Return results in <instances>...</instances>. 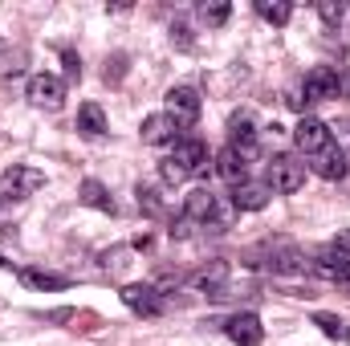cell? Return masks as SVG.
Segmentation results:
<instances>
[{"mask_svg": "<svg viewBox=\"0 0 350 346\" xmlns=\"http://www.w3.org/2000/svg\"><path fill=\"white\" fill-rule=\"evenodd\" d=\"M265 204H269V187H261V183H237L232 208H241V212H261Z\"/></svg>", "mask_w": 350, "mask_h": 346, "instance_id": "18", "label": "cell"}, {"mask_svg": "<svg viewBox=\"0 0 350 346\" xmlns=\"http://www.w3.org/2000/svg\"><path fill=\"white\" fill-rule=\"evenodd\" d=\"M265 183H269V191L289 196V191H297L306 183V163L293 159V155H273L269 168H265Z\"/></svg>", "mask_w": 350, "mask_h": 346, "instance_id": "1", "label": "cell"}, {"mask_svg": "<svg viewBox=\"0 0 350 346\" xmlns=\"http://www.w3.org/2000/svg\"><path fill=\"white\" fill-rule=\"evenodd\" d=\"M62 66H66V78H70V82H78V78H82V57H78L74 49H66V53H62Z\"/></svg>", "mask_w": 350, "mask_h": 346, "instance_id": "28", "label": "cell"}, {"mask_svg": "<svg viewBox=\"0 0 350 346\" xmlns=\"http://www.w3.org/2000/svg\"><path fill=\"white\" fill-rule=\"evenodd\" d=\"M66 98V82L57 74H33L29 78V102L41 106V110H57Z\"/></svg>", "mask_w": 350, "mask_h": 346, "instance_id": "4", "label": "cell"}, {"mask_svg": "<svg viewBox=\"0 0 350 346\" xmlns=\"http://www.w3.org/2000/svg\"><path fill=\"white\" fill-rule=\"evenodd\" d=\"M310 168H314V175H322V179H330V183H334V179H342V175H347V155H342V147H334V143H330L326 151H318V155H314V163H310Z\"/></svg>", "mask_w": 350, "mask_h": 346, "instance_id": "16", "label": "cell"}, {"mask_svg": "<svg viewBox=\"0 0 350 346\" xmlns=\"http://www.w3.org/2000/svg\"><path fill=\"white\" fill-rule=\"evenodd\" d=\"M342 90V78L334 66H314L306 74V102H326V98H338Z\"/></svg>", "mask_w": 350, "mask_h": 346, "instance_id": "6", "label": "cell"}, {"mask_svg": "<svg viewBox=\"0 0 350 346\" xmlns=\"http://www.w3.org/2000/svg\"><path fill=\"white\" fill-rule=\"evenodd\" d=\"M265 253H269L265 269H273V273H306V269H310V265H306V257H301L293 245H285V241L265 245Z\"/></svg>", "mask_w": 350, "mask_h": 346, "instance_id": "10", "label": "cell"}, {"mask_svg": "<svg viewBox=\"0 0 350 346\" xmlns=\"http://www.w3.org/2000/svg\"><path fill=\"white\" fill-rule=\"evenodd\" d=\"M102 78H106V82H122V78H126V53H114V57H106V70H102Z\"/></svg>", "mask_w": 350, "mask_h": 346, "instance_id": "26", "label": "cell"}, {"mask_svg": "<svg viewBox=\"0 0 350 346\" xmlns=\"http://www.w3.org/2000/svg\"><path fill=\"white\" fill-rule=\"evenodd\" d=\"M228 139H232V151H237L245 163L257 155V127H253V114H249V110H241V114L228 118Z\"/></svg>", "mask_w": 350, "mask_h": 346, "instance_id": "5", "label": "cell"}, {"mask_svg": "<svg viewBox=\"0 0 350 346\" xmlns=\"http://www.w3.org/2000/svg\"><path fill=\"white\" fill-rule=\"evenodd\" d=\"M245 172H249V163H245L232 147H224V151L216 155V175H220V179H228V183H245Z\"/></svg>", "mask_w": 350, "mask_h": 346, "instance_id": "19", "label": "cell"}, {"mask_svg": "<svg viewBox=\"0 0 350 346\" xmlns=\"http://www.w3.org/2000/svg\"><path fill=\"white\" fill-rule=\"evenodd\" d=\"M78 200L90 204V208H98V212H114V200H110V191H106L98 179H86V183L78 187Z\"/></svg>", "mask_w": 350, "mask_h": 346, "instance_id": "21", "label": "cell"}, {"mask_svg": "<svg viewBox=\"0 0 350 346\" xmlns=\"http://www.w3.org/2000/svg\"><path fill=\"white\" fill-rule=\"evenodd\" d=\"M224 334H228L237 346H257L265 338V326H261V318H257V314H237V318H228Z\"/></svg>", "mask_w": 350, "mask_h": 346, "instance_id": "13", "label": "cell"}, {"mask_svg": "<svg viewBox=\"0 0 350 346\" xmlns=\"http://www.w3.org/2000/svg\"><path fill=\"white\" fill-rule=\"evenodd\" d=\"M200 94L191 86H175V90H167V114H172L179 127H191L196 118H200Z\"/></svg>", "mask_w": 350, "mask_h": 346, "instance_id": "7", "label": "cell"}, {"mask_svg": "<svg viewBox=\"0 0 350 346\" xmlns=\"http://www.w3.org/2000/svg\"><path fill=\"white\" fill-rule=\"evenodd\" d=\"M314 273L318 277H326V281H350V257L342 249H322L318 257H314Z\"/></svg>", "mask_w": 350, "mask_h": 346, "instance_id": "14", "label": "cell"}, {"mask_svg": "<svg viewBox=\"0 0 350 346\" xmlns=\"http://www.w3.org/2000/svg\"><path fill=\"white\" fill-rule=\"evenodd\" d=\"M175 163L183 168L187 175H204L208 172V147L200 143V139H179L175 143V155H172Z\"/></svg>", "mask_w": 350, "mask_h": 346, "instance_id": "11", "label": "cell"}, {"mask_svg": "<svg viewBox=\"0 0 350 346\" xmlns=\"http://www.w3.org/2000/svg\"><path fill=\"white\" fill-rule=\"evenodd\" d=\"M314 326L326 334V338H338V343H350V326L338 318V314H314Z\"/></svg>", "mask_w": 350, "mask_h": 346, "instance_id": "22", "label": "cell"}, {"mask_svg": "<svg viewBox=\"0 0 350 346\" xmlns=\"http://www.w3.org/2000/svg\"><path fill=\"white\" fill-rule=\"evenodd\" d=\"M0 183H4V196L25 200V196H33L37 187H45V172H37V168H29V163H12L8 172L0 175Z\"/></svg>", "mask_w": 350, "mask_h": 346, "instance_id": "3", "label": "cell"}, {"mask_svg": "<svg viewBox=\"0 0 350 346\" xmlns=\"http://www.w3.org/2000/svg\"><path fill=\"white\" fill-rule=\"evenodd\" d=\"M224 281H228V261H208L200 273H191V285L212 297H224Z\"/></svg>", "mask_w": 350, "mask_h": 346, "instance_id": "15", "label": "cell"}, {"mask_svg": "<svg viewBox=\"0 0 350 346\" xmlns=\"http://www.w3.org/2000/svg\"><path fill=\"white\" fill-rule=\"evenodd\" d=\"M338 94H347V98H350V74L342 78V90H338Z\"/></svg>", "mask_w": 350, "mask_h": 346, "instance_id": "33", "label": "cell"}, {"mask_svg": "<svg viewBox=\"0 0 350 346\" xmlns=\"http://www.w3.org/2000/svg\"><path fill=\"white\" fill-rule=\"evenodd\" d=\"M179 122H175L172 114H147L143 118V143H155V147H163V143H179Z\"/></svg>", "mask_w": 350, "mask_h": 346, "instance_id": "12", "label": "cell"}, {"mask_svg": "<svg viewBox=\"0 0 350 346\" xmlns=\"http://www.w3.org/2000/svg\"><path fill=\"white\" fill-rule=\"evenodd\" d=\"M139 208H147V212H151V216H159V212H163V208H159V200H155V191H151V187H139Z\"/></svg>", "mask_w": 350, "mask_h": 346, "instance_id": "29", "label": "cell"}, {"mask_svg": "<svg viewBox=\"0 0 350 346\" xmlns=\"http://www.w3.org/2000/svg\"><path fill=\"white\" fill-rule=\"evenodd\" d=\"M74 318V310H53V314H45V322H70Z\"/></svg>", "mask_w": 350, "mask_h": 346, "instance_id": "31", "label": "cell"}, {"mask_svg": "<svg viewBox=\"0 0 350 346\" xmlns=\"http://www.w3.org/2000/svg\"><path fill=\"white\" fill-rule=\"evenodd\" d=\"M78 135L82 139H102L106 135V114L98 102H82L78 106Z\"/></svg>", "mask_w": 350, "mask_h": 346, "instance_id": "17", "label": "cell"}, {"mask_svg": "<svg viewBox=\"0 0 350 346\" xmlns=\"http://www.w3.org/2000/svg\"><path fill=\"white\" fill-rule=\"evenodd\" d=\"M21 281L33 289H70V277L62 273H45V269H21Z\"/></svg>", "mask_w": 350, "mask_h": 346, "instance_id": "20", "label": "cell"}, {"mask_svg": "<svg viewBox=\"0 0 350 346\" xmlns=\"http://www.w3.org/2000/svg\"><path fill=\"white\" fill-rule=\"evenodd\" d=\"M159 179H163V183H183V179H187V172H183V168L175 163L172 155H167V159L159 163Z\"/></svg>", "mask_w": 350, "mask_h": 346, "instance_id": "27", "label": "cell"}, {"mask_svg": "<svg viewBox=\"0 0 350 346\" xmlns=\"http://www.w3.org/2000/svg\"><path fill=\"white\" fill-rule=\"evenodd\" d=\"M172 37H175V45H179V49H191V33H187V25H175Z\"/></svg>", "mask_w": 350, "mask_h": 346, "instance_id": "30", "label": "cell"}, {"mask_svg": "<svg viewBox=\"0 0 350 346\" xmlns=\"http://www.w3.org/2000/svg\"><path fill=\"white\" fill-rule=\"evenodd\" d=\"M334 249H342L350 257V232H338V237H334Z\"/></svg>", "mask_w": 350, "mask_h": 346, "instance_id": "32", "label": "cell"}, {"mask_svg": "<svg viewBox=\"0 0 350 346\" xmlns=\"http://www.w3.org/2000/svg\"><path fill=\"white\" fill-rule=\"evenodd\" d=\"M228 12H232L228 4H204V8H200V16H204V25H208V29H220V25L228 21Z\"/></svg>", "mask_w": 350, "mask_h": 346, "instance_id": "25", "label": "cell"}, {"mask_svg": "<svg viewBox=\"0 0 350 346\" xmlns=\"http://www.w3.org/2000/svg\"><path fill=\"white\" fill-rule=\"evenodd\" d=\"M257 12H261L269 25H285V21L293 16V4H285V0H273V4H269V0H261Z\"/></svg>", "mask_w": 350, "mask_h": 346, "instance_id": "23", "label": "cell"}, {"mask_svg": "<svg viewBox=\"0 0 350 346\" xmlns=\"http://www.w3.org/2000/svg\"><path fill=\"white\" fill-rule=\"evenodd\" d=\"M122 302H126L135 314H143V318H159V314H163V297H159L155 285H126V289H122Z\"/></svg>", "mask_w": 350, "mask_h": 346, "instance_id": "9", "label": "cell"}, {"mask_svg": "<svg viewBox=\"0 0 350 346\" xmlns=\"http://www.w3.org/2000/svg\"><path fill=\"white\" fill-rule=\"evenodd\" d=\"M183 216H187V220H200V224H216V228L228 224V212L220 208V196H212L208 187H196V191L183 200Z\"/></svg>", "mask_w": 350, "mask_h": 346, "instance_id": "2", "label": "cell"}, {"mask_svg": "<svg viewBox=\"0 0 350 346\" xmlns=\"http://www.w3.org/2000/svg\"><path fill=\"white\" fill-rule=\"evenodd\" d=\"M318 16H322L326 25H342L347 4H342V0H318Z\"/></svg>", "mask_w": 350, "mask_h": 346, "instance_id": "24", "label": "cell"}, {"mask_svg": "<svg viewBox=\"0 0 350 346\" xmlns=\"http://www.w3.org/2000/svg\"><path fill=\"white\" fill-rule=\"evenodd\" d=\"M293 143H297L306 155H318V151L330 147V127L318 122V118H301V122L293 127Z\"/></svg>", "mask_w": 350, "mask_h": 346, "instance_id": "8", "label": "cell"}, {"mask_svg": "<svg viewBox=\"0 0 350 346\" xmlns=\"http://www.w3.org/2000/svg\"><path fill=\"white\" fill-rule=\"evenodd\" d=\"M0 269H8V261H4V257H0Z\"/></svg>", "mask_w": 350, "mask_h": 346, "instance_id": "34", "label": "cell"}]
</instances>
